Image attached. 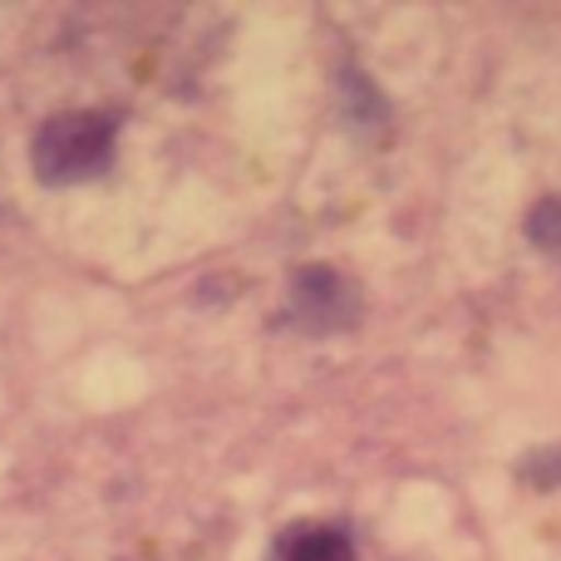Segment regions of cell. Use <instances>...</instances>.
<instances>
[{"label":"cell","mask_w":561,"mask_h":561,"mask_svg":"<svg viewBox=\"0 0 561 561\" xmlns=\"http://www.w3.org/2000/svg\"><path fill=\"white\" fill-rule=\"evenodd\" d=\"M266 561H355V547H350V537L335 533V527L306 523V527L280 533Z\"/></svg>","instance_id":"3957f363"},{"label":"cell","mask_w":561,"mask_h":561,"mask_svg":"<svg viewBox=\"0 0 561 561\" xmlns=\"http://www.w3.org/2000/svg\"><path fill=\"white\" fill-rule=\"evenodd\" d=\"M527 232H533V242L542 247V252H557L561 256V197H552V203L537 207L533 222H527Z\"/></svg>","instance_id":"277c9868"},{"label":"cell","mask_w":561,"mask_h":561,"mask_svg":"<svg viewBox=\"0 0 561 561\" xmlns=\"http://www.w3.org/2000/svg\"><path fill=\"white\" fill-rule=\"evenodd\" d=\"M355 306H359L355 286L340 272H330V266H310V272L296 276V300H290V310L300 316V325H310V330L345 325V320L355 316Z\"/></svg>","instance_id":"7a4b0ae2"},{"label":"cell","mask_w":561,"mask_h":561,"mask_svg":"<svg viewBox=\"0 0 561 561\" xmlns=\"http://www.w3.org/2000/svg\"><path fill=\"white\" fill-rule=\"evenodd\" d=\"M114 138L118 124L108 114H94V108H75V114H55L39 124L35 134V178L39 183H89L99 178L108 163H114Z\"/></svg>","instance_id":"6da1fadb"}]
</instances>
